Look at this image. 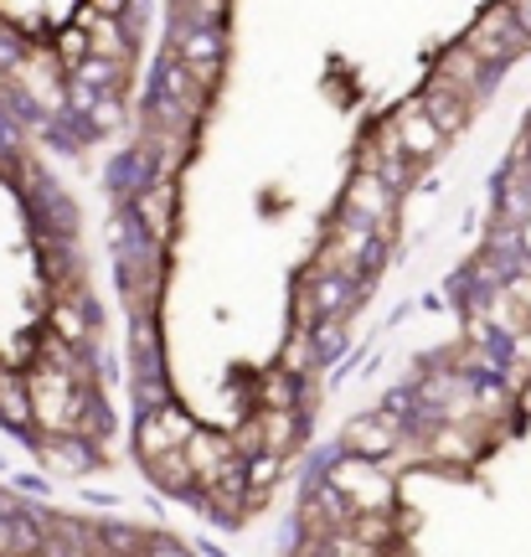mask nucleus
<instances>
[{
    "mask_svg": "<svg viewBox=\"0 0 531 557\" xmlns=\"http://www.w3.org/2000/svg\"><path fill=\"white\" fill-rule=\"evenodd\" d=\"M26 393H32V418H37L47 434H83V403L73 393V372H58V367H37L32 382H26Z\"/></svg>",
    "mask_w": 531,
    "mask_h": 557,
    "instance_id": "f257e3e1",
    "label": "nucleus"
},
{
    "mask_svg": "<svg viewBox=\"0 0 531 557\" xmlns=\"http://www.w3.org/2000/svg\"><path fill=\"white\" fill-rule=\"evenodd\" d=\"M325 485H335L341 496L351 500L356 511H393L397 506V485L393 475L376 465V459H361V455H341L331 465Z\"/></svg>",
    "mask_w": 531,
    "mask_h": 557,
    "instance_id": "f03ea898",
    "label": "nucleus"
},
{
    "mask_svg": "<svg viewBox=\"0 0 531 557\" xmlns=\"http://www.w3.org/2000/svg\"><path fill=\"white\" fill-rule=\"evenodd\" d=\"M465 47H470L480 62H491V67H506V62H516L521 52H527L531 41L521 37V26H516V11L506 5V0H495L485 16L470 26V37H465Z\"/></svg>",
    "mask_w": 531,
    "mask_h": 557,
    "instance_id": "7ed1b4c3",
    "label": "nucleus"
},
{
    "mask_svg": "<svg viewBox=\"0 0 531 557\" xmlns=\"http://www.w3.org/2000/svg\"><path fill=\"white\" fill-rule=\"evenodd\" d=\"M346 455H361V459H387L403 444V413H367V418H351L346 423Z\"/></svg>",
    "mask_w": 531,
    "mask_h": 557,
    "instance_id": "20e7f679",
    "label": "nucleus"
},
{
    "mask_svg": "<svg viewBox=\"0 0 531 557\" xmlns=\"http://www.w3.org/2000/svg\"><path fill=\"white\" fill-rule=\"evenodd\" d=\"M393 129H397V139H403V150H408V160H433L439 156V150H444V129H439V124L429 120V114H423V103H403V109H397L393 114Z\"/></svg>",
    "mask_w": 531,
    "mask_h": 557,
    "instance_id": "39448f33",
    "label": "nucleus"
},
{
    "mask_svg": "<svg viewBox=\"0 0 531 557\" xmlns=\"http://www.w3.org/2000/svg\"><path fill=\"white\" fill-rule=\"evenodd\" d=\"M346 212H356L367 222H387L393 218V186L382 176H372V171H356L351 186H346Z\"/></svg>",
    "mask_w": 531,
    "mask_h": 557,
    "instance_id": "423d86ee",
    "label": "nucleus"
},
{
    "mask_svg": "<svg viewBox=\"0 0 531 557\" xmlns=\"http://www.w3.org/2000/svg\"><path fill=\"white\" fill-rule=\"evenodd\" d=\"M418 103H423V114H429L444 135H459V129H465V120H470V99H465V94H454V88H444L439 78L418 94Z\"/></svg>",
    "mask_w": 531,
    "mask_h": 557,
    "instance_id": "0eeeda50",
    "label": "nucleus"
},
{
    "mask_svg": "<svg viewBox=\"0 0 531 557\" xmlns=\"http://www.w3.org/2000/svg\"><path fill=\"white\" fill-rule=\"evenodd\" d=\"M78 26L88 32V47H94V58L129 62V52H135V37H124L114 16H94V11L83 5V11H78Z\"/></svg>",
    "mask_w": 531,
    "mask_h": 557,
    "instance_id": "6e6552de",
    "label": "nucleus"
},
{
    "mask_svg": "<svg viewBox=\"0 0 531 557\" xmlns=\"http://www.w3.org/2000/svg\"><path fill=\"white\" fill-rule=\"evenodd\" d=\"M258 434H263V455H284L295 449L299 438V423H295V408H258Z\"/></svg>",
    "mask_w": 531,
    "mask_h": 557,
    "instance_id": "1a4fd4ad",
    "label": "nucleus"
},
{
    "mask_svg": "<svg viewBox=\"0 0 531 557\" xmlns=\"http://www.w3.org/2000/svg\"><path fill=\"white\" fill-rule=\"evenodd\" d=\"M145 470H150V480H156L160 491H176V496H186L197 485V470L186 465V449H165V455L145 459Z\"/></svg>",
    "mask_w": 531,
    "mask_h": 557,
    "instance_id": "9d476101",
    "label": "nucleus"
},
{
    "mask_svg": "<svg viewBox=\"0 0 531 557\" xmlns=\"http://www.w3.org/2000/svg\"><path fill=\"white\" fill-rule=\"evenodd\" d=\"M47 331L62 336L67 346H83V341L94 336V325H88V315H83L78 299H58V305H52V320H47Z\"/></svg>",
    "mask_w": 531,
    "mask_h": 557,
    "instance_id": "9b49d317",
    "label": "nucleus"
},
{
    "mask_svg": "<svg viewBox=\"0 0 531 557\" xmlns=\"http://www.w3.org/2000/svg\"><path fill=\"white\" fill-rule=\"evenodd\" d=\"M284 475V455H254L248 459V506H263L269 491L279 485Z\"/></svg>",
    "mask_w": 531,
    "mask_h": 557,
    "instance_id": "f8f14e48",
    "label": "nucleus"
},
{
    "mask_svg": "<svg viewBox=\"0 0 531 557\" xmlns=\"http://www.w3.org/2000/svg\"><path fill=\"white\" fill-rule=\"evenodd\" d=\"M0 423H11V429L37 423V418H32V393H26V387H16L11 377H0Z\"/></svg>",
    "mask_w": 531,
    "mask_h": 557,
    "instance_id": "ddd939ff",
    "label": "nucleus"
},
{
    "mask_svg": "<svg viewBox=\"0 0 531 557\" xmlns=\"http://www.w3.org/2000/svg\"><path fill=\"white\" fill-rule=\"evenodd\" d=\"M41 459H47L52 470H67V475H73V470H88V449L73 444V434H58L52 444H41Z\"/></svg>",
    "mask_w": 531,
    "mask_h": 557,
    "instance_id": "4468645a",
    "label": "nucleus"
},
{
    "mask_svg": "<svg viewBox=\"0 0 531 557\" xmlns=\"http://www.w3.org/2000/svg\"><path fill=\"white\" fill-rule=\"evenodd\" d=\"M310 299H316V310L335 315V310H346V305H351V278H346V274H325V278H316Z\"/></svg>",
    "mask_w": 531,
    "mask_h": 557,
    "instance_id": "2eb2a0df",
    "label": "nucleus"
},
{
    "mask_svg": "<svg viewBox=\"0 0 531 557\" xmlns=\"http://www.w3.org/2000/svg\"><path fill=\"white\" fill-rule=\"evenodd\" d=\"M139 222H145L150 238H165V233H171V197H165V191L139 197Z\"/></svg>",
    "mask_w": 531,
    "mask_h": 557,
    "instance_id": "dca6fc26",
    "label": "nucleus"
},
{
    "mask_svg": "<svg viewBox=\"0 0 531 557\" xmlns=\"http://www.w3.org/2000/svg\"><path fill=\"white\" fill-rule=\"evenodd\" d=\"M258 403H263V408H295V372H274V377H263Z\"/></svg>",
    "mask_w": 531,
    "mask_h": 557,
    "instance_id": "f3484780",
    "label": "nucleus"
},
{
    "mask_svg": "<svg viewBox=\"0 0 531 557\" xmlns=\"http://www.w3.org/2000/svg\"><path fill=\"white\" fill-rule=\"evenodd\" d=\"M58 58L67 62L73 73H78L83 62L94 58V47H88V32H83V26H67V32H62V37H58Z\"/></svg>",
    "mask_w": 531,
    "mask_h": 557,
    "instance_id": "a211bd4d",
    "label": "nucleus"
},
{
    "mask_svg": "<svg viewBox=\"0 0 531 557\" xmlns=\"http://www.w3.org/2000/svg\"><path fill=\"white\" fill-rule=\"evenodd\" d=\"M73 78H83L88 88H103V94H114V88H119V62H109V58H88V62L78 67V73H73Z\"/></svg>",
    "mask_w": 531,
    "mask_h": 557,
    "instance_id": "6ab92c4d",
    "label": "nucleus"
},
{
    "mask_svg": "<svg viewBox=\"0 0 531 557\" xmlns=\"http://www.w3.org/2000/svg\"><path fill=\"white\" fill-rule=\"evenodd\" d=\"M156 418H160V429L171 434V444H186V438L197 434V423L181 413V408H156Z\"/></svg>",
    "mask_w": 531,
    "mask_h": 557,
    "instance_id": "aec40b11",
    "label": "nucleus"
},
{
    "mask_svg": "<svg viewBox=\"0 0 531 557\" xmlns=\"http://www.w3.org/2000/svg\"><path fill=\"white\" fill-rule=\"evenodd\" d=\"M145 557H192L181 542H171V537H150V547H145Z\"/></svg>",
    "mask_w": 531,
    "mask_h": 557,
    "instance_id": "412c9836",
    "label": "nucleus"
},
{
    "mask_svg": "<svg viewBox=\"0 0 531 557\" xmlns=\"http://www.w3.org/2000/svg\"><path fill=\"white\" fill-rule=\"evenodd\" d=\"M83 5H88L94 16H114V21L129 11V0H83Z\"/></svg>",
    "mask_w": 531,
    "mask_h": 557,
    "instance_id": "4be33fe9",
    "label": "nucleus"
},
{
    "mask_svg": "<svg viewBox=\"0 0 531 557\" xmlns=\"http://www.w3.org/2000/svg\"><path fill=\"white\" fill-rule=\"evenodd\" d=\"M511 11H516V26H521V37L531 41V0H516Z\"/></svg>",
    "mask_w": 531,
    "mask_h": 557,
    "instance_id": "5701e85b",
    "label": "nucleus"
},
{
    "mask_svg": "<svg viewBox=\"0 0 531 557\" xmlns=\"http://www.w3.org/2000/svg\"><path fill=\"white\" fill-rule=\"evenodd\" d=\"M521 248H527V259H531V222H521Z\"/></svg>",
    "mask_w": 531,
    "mask_h": 557,
    "instance_id": "b1692460",
    "label": "nucleus"
}]
</instances>
